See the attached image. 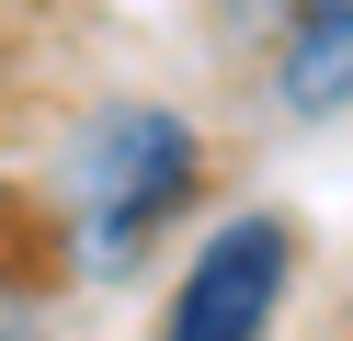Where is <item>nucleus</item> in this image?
<instances>
[{
  "instance_id": "obj_1",
  "label": "nucleus",
  "mask_w": 353,
  "mask_h": 341,
  "mask_svg": "<svg viewBox=\"0 0 353 341\" xmlns=\"http://www.w3.org/2000/svg\"><path fill=\"white\" fill-rule=\"evenodd\" d=\"M194 194H205V125L183 103H103L69 148V182H57L92 273H125Z\"/></svg>"
},
{
  "instance_id": "obj_2",
  "label": "nucleus",
  "mask_w": 353,
  "mask_h": 341,
  "mask_svg": "<svg viewBox=\"0 0 353 341\" xmlns=\"http://www.w3.org/2000/svg\"><path fill=\"white\" fill-rule=\"evenodd\" d=\"M285 285H296V216L239 205L228 227L194 239L183 285H171V307H160V341H262L274 307H285Z\"/></svg>"
},
{
  "instance_id": "obj_3",
  "label": "nucleus",
  "mask_w": 353,
  "mask_h": 341,
  "mask_svg": "<svg viewBox=\"0 0 353 341\" xmlns=\"http://www.w3.org/2000/svg\"><path fill=\"white\" fill-rule=\"evenodd\" d=\"M262 103L296 114V125H342L353 114V0H296L274 34L251 45Z\"/></svg>"
},
{
  "instance_id": "obj_4",
  "label": "nucleus",
  "mask_w": 353,
  "mask_h": 341,
  "mask_svg": "<svg viewBox=\"0 0 353 341\" xmlns=\"http://www.w3.org/2000/svg\"><path fill=\"white\" fill-rule=\"evenodd\" d=\"M285 12H296V0H216V34H228V45H239V57H251V45H262V34H274V23H285Z\"/></svg>"
},
{
  "instance_id": "obj_5",
  "label": "nucleus",
  "mask_w": 353,
  "mask_h": 341,
  "mask_svg": "<svg viewBox=\"0 0 353 341\" xmlns=\"http://www.w3.org/2000/svg\"><path fill=\"white\" fill-rule=\"evenodd\" d=\"M0 341H34V296L12 285V273H0Z\"/></svg>"
},
{
  "instance_id": "obj_6",
  "label": "nucleus",
  "mask_w": 353,
  "mask_h": 341,
  "mask_svg": "<svg viewBox=\"0 0 353 341\" xmlns=\"http://www.w3.org/2000/svg\"><path fill=\"white\" fill-rule=\"evenodd\" d=\"M342 341H353V330H342Z\"/></svg>"
}]
</instances>
